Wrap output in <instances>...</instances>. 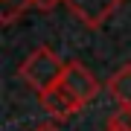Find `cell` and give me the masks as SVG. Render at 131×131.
I'll use <instances>...</instances> for the list:
<instances>
[{"label":"cell","mask_w":131,"mask_h":131,"mask_svg":"<svg viewBox=\"0 0 131 131\" xmlns=\"http://www.w3.org/2000/svg\"><path fill=\"white\" fill-rule=\"evenodd\" d=\"M35 131H58V128H56V125H52V122H44V125H38Z\"/></svg>","instance_id":"cell-9"},{"label":"cell","mask_w":131,"mask_h":131,"mask_svg":"<svg viewBox=\"0 0 131 131\" xmlns=\"http://www.w3.org/2000/svg\"><path fill=\"white\" fill-rule=\"evenodd\" d=\"M38 102H41V108L47 111V117H52V119H67V117H73V114H79L84 108L61 82L52 84V88L44 90V93H38Z\"/></svg>","instance_id":"cell-4"},{"label":"cell","mask_w":131,"mask_h":131,"mask_svg":"<svg viewBox=\"0 0 131 131\" xmlns=\"http://www.w3.org/2000/svg\"><path fill=\"white\" fill-rule=\"evenodd\" d=\"M64 67H67V61H61L50 47H35V50L24 58V64L18 67V76H20L32 90L44 93V90H50L52 84L61 82Z\"/></svg>","instance_id":"cell-1"},{"label":"cell","mask_w":131,"mask_h":131,"mask_svg":"<svg viewBox=\"0 0 131 131\" xmlns=\"http://www.w3.org/2000/svg\"><path fill=\"white\" fill-rule=\"evenodd\" d=\"M122 3H125V0H64V6H67V9H70L88 29H99Z\"/></svg>","instance_id":"cell-3"},{"label":"cell","mask_w":131,"mask_h":131,"mask_svg":"<svg viewBox=\"0 0 131 131\" xmlns=\"http://www.w3.org/2000/svg\"><path fill=\"white\" fill-rule=\"evenodd\" d=\"M105 88H108V93H111V99L117 105H131V61L117 67V70L108 76Z\"/></svg>","instance_id":"cell-5"},{"label":"cell","mask_w":131,"mask_h":131,"mask_svg":"<svg viewBox=\"0 0 131 131\" xmlns=\"http://www.w3.org/2000/svg\"><path fill=\"white\" fill-rule=\"evenodd\" d=\"M32 6H35V0H0V20L9 26V24H15L26 9H32Z\"/></svg>","instance_id":"cell-6"},{"label":"cell","mask_w":131,"mask_h":131,"mask_svg":"<svg viewBox=\"0 0 131 131\" xmlns=\"http://www.w3.org/2000/svg\"><path fill=\"white\" fill-rule=\"evenodd\" d=\"M105 131H131V105H117L114 114L108 117Z\"/></svg>","instance_id":"cell-7"},{"label":"cell","mask_w":131,"mask_h":131,"mask_svg":"<svg viewBox=\"0 0 131 131\" xmlns=\"http://www.w3.org/2000/svg\"><path fill=\"white\" fill-rule=\"evenodd\" d=\"M58 3H64V0H35V9H41V12H52Z\"/></svg>","instance_id":"cell-8"},{"label":"cell","mask_w":131,"mask_h":131,"mask_svg":"<svg viewBox=\"0 0 131 131\" xmlns=\"http://www.w3.org/2000/svg\"><path fill=\"white\" fill-rule=\"evenodd\" d=\"M61 84H64V88L70 90V93L79 99L82 105L93 102L96 93H99V82H96L93 70H88L82 61H67L64 76H61Z\"/></svg>","instance_id":"cell-2"}]
</instances>
